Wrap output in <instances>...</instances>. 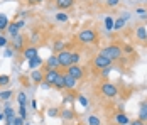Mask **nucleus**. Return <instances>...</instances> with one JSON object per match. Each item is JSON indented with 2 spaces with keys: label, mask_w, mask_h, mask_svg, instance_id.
<instances>
[{
  "label": "nucleus",
  "mask_w": 147,
  "mask_h": 125,
  "mask_svg": "<svg viewBox=\"0 0 147 125\" xmlns=\"http://www.w3.org/2000/svg\"><path fill=\"white\" fill-rule=\"evenodd\" d=\"M68 14H64V12H59V14H56V20L58 22H68Z\"/></svg>",
  "instance_id": "nucleus-28"
},
{
  "label": "nucleus",
  "mask_w": 147,
  "mask_h": 125,
  "mask_svg": "<svg viewBox=\"0 0 147 125\" xmlns=\"http://www.w3.org/2000/svg\"><path fill=\"white\" fill-rule=\"evenodd\" d=\"M139 120L147 122V100L139 105Z\"/></svg>",
  "instance_id": "nucleus-16"
},
{
  "label": "nucleus",
  "mask_w": 147,
  "mask_h": 125,
  "mask_svg": "<svg viewBox=\"0 0 147 125\" xmlns=\"http://www.w3.org/2000/svg\"><path fill=\"white\" fill-rule=\"evenodd\" d=\"M24 44H26V37L22 34H17L14 37V51H22Z\"/></svg>",
  "instance_id": "nucleus-12"
},
{
  "label": "nucleus",
  "mask_w": 147,
  "mask_h": 125,
  "mask_svg": "<svg viewBox=\"0 0 147 125\" xmlns=\"http://www.w3.org/2000/svg\"><path fill=\"white\" fill-rule=\"evenodd\" d=\"M144 125H147V124H146V122H144Z\"/></svg>",
  "instance_id": "nucleus-45"
},
{
  "label": "nucleus",
  "mask_w": 147,
  "mask_h": 125,
  "mask_svg": "<svg viewBox=\"0 0 147 125\" xmlns=\"http://www.w3.org/2000/svg\"><path fill=\"white\" fill-rule=\"evenodd\" d=\"M12 95H14L12 91H0V100H2V101H7V100L12 98Z\"/></svg>",
  "instance_id": "nucleus-27"
},
{
  "label": "nucleus",
  "mask_w": 147,
  "mask_h": 125,
  "mask_svg": "<svg viewBox=\"0 0 147 125\" xmlns=\"http://www.w3.org/2000/svg\"><path fill=\"white\" fill-rule=\"evenodd\" d=\"M112 68H113V66H108V68H103V70H102V74H103V76H108V74H110V71H112Z\"/></svg>",
  "instance_id": "nucleus-36"
},
{
  "label": "nucleus",
  "mask_w": 147,
  "mask_h": 125,
  "mask_svg": "<svg viewBox=\"0 0 147 125\" xmlns=\"http://www.w3.org/2000/svg\"><path fill=\"white\" fill-rule=\"evenodd\" d=\"M123 26H125V19H123V17H120L118 20H115V22H113V30H120Z\"/></svg>",
  "instance_id": "nucleus-23"
},
{
  "label": "nucleus",
  "mask_w": 147,
  "mask_h": 125,
  "mask_svg": "<svg viewBox=\"0 0 147 125\" xmlns=\"http://www.w3.org/2000/svg\"><path fill=\"white\" fill-rule=\"evenodd\" d=\"M42 64H44V61H42V57H41L39 54L36 56V57H32V59H29V61H27V66H29L30 70H37V68H41Z\"/></svg>",
  "instance_id": "nucleus-10"
},
{
  "label": "nucleus",
  "mask_w": 147,
  "mask_h": 125,
  "mask_svg": "<svg viewBox=\"0 0 147 125\" xmlns=\"http://www.w3.org/2000/svg\"><path fill=\"white\" fill-rule=\"evenodd\" d=\"M42 2H46V0H29L30 5H36V3H42Z\"/></svg>",
  "instance_id": "nucleus-43"
},
{
  "label": "nucleus",
  "mask_w": 147,
  "mask_h": 125,
  "mask_svg": "<svg viewBox=\"0 0 147 125\" xmlns=\"http://www.w3.org/2000/svg\"><path fill=\"white\" fill-rule=\"evenodd\" d=\"M129 125H144V122L137 118V120H134V122H130V124H129Z\"/></svg>",
  "instance_id": "nucleus-41"
},
{
  "label": "nucleus",
  "mask_w": 147,
  "mask_h": 125,
  "mask_svg": "<svg viewBox=\"0 0 147 125\" xmlns=\"http://www.w3.org/2000/svg\"><path fill=\"white\" fill-rule=\"evenodd\" d=\"M15 24H17V27H19V29H22L24 26H26V22H24V20H17Z\"/></svg>",
  "instance_id": "nucleus-42"
},
{
  "label": "nucleus",
  "mask_w": 147,
  "mask_h": 125,
  "mask_svg": "<svg viewBox=\"0 0 147 125\" xmlns=\"http://www.w3.org/2000/svg\"><path fill=\"white\" fill-rule=\"evenodd\" d=\"M61 117H63V118H73V117H74V111L71 110V108H66V110L61 111Z\"/></svg>",
  "instance_id": "nucleus-26"
},
{
  "label": "nucleus",
  "mask_w": 147,
  "mask_h": 125,
  "mask_svg": "<svg viewBox=\"0 0 147 125\" xmlns=\"http://www.w3.org/2000/svg\"><path fill=\"white\" fill-rule=\"evenodd\" d=\"M100 93H102L105 98H115L118 95V88L113 83H110V81H105V83L100 86Z\"/></svg>",
  "instance_id": "nucleus-3"
},
{
  "label": "nucleus",
  "mask_w": 147,
  "mask_h": 125,
  "mask_svg": "<svg viewBox=\"0 0 147 125\" xmlns=\"http://www.w3.org/2000/svg\"><path fill=\"white\" fill-rule=\"evenodd\" d=\"M56 90H63L64 88V74L63 73H59V76L56 78V81H54V84H53Z\"/></svg>",
  "instance_id": "nucleus-18"
},
{
  "label": "nucleus",
  "mask_w": 147,
  "mask_h": 125,
  "mask_svg": "<svg viewBox=\"0 0 147 125\" xmlns=\"http://www.w3.org/2000/svg\"><path fill=\"white\" fill-rule=\"evenodd\" d=\"M9 81H10V78H9L7 74H2V76H0V86H7Z\"/></svg>",
  "instance_id": "nucleus-30"
},
{
  "label": "nucleus",
  "mask_w": 147,
  "mask_h": 125,
  "mask_svg": "<svg viewBox=\"0 0 147 125\" xmlns=\"http://www.w3.org/2000/svg\"><path fill=\"white\" fill-rule=\"evenodd\" d=\"M74 5V0H56V7L59 10H68Z\"/></svg>",
  "instance_id": "nucleus-15"
},
{
  "label": "nucleus",
  "mask_w": 147,
  "mask_h": 125,
  "mask_svg": "<svg viewBox=\"0 0 147 125\" xmlns=\"http://www.w3.org/2000/svg\"><path fill=\"white\" fill-rule=\"evenodd\" d=\"M113 122H115V125H129L130 124V118L123 111H118L117 115L113 117Z\"/></svg>",
  "instance_id": "nucleus-9"
},
{
  "label": "nucleus",
  "mask_w": 147,
  "mask_h": 125,
  "mask_svg": "<svg viewBox=\"0 0 147 125\" xmlns=\"http://www.w3.org/2000/svg\"><path fill=\"white\" fill-rule=\"evenodd\" d=\"M100 54L110 57L112 61H117V59H120V57H122V54H123V49H122L120 46H117V44H108V46H105V47L102 49V53H100Z\"/></svg>",
  "instance_id": "nucleus-2"
},
{
  "label": "nucleus",
  "mask_w": 147,
  "mask_h": 125,
  "mask_svg": "<svg viewBox=\"0 0 147 125\" xmlns=\"http://www.w3.org/2000/svg\"><path fill=\"white\" fill-rule=\"evenodd\" d=\"M112 59L110 57H107V56L103 54H98L95 56V59H93V68L95 70H103V68H108V66H112Z\"/></svg>",
  "instance_id": "nucleus-4"
},
{
  "label": "nucleus",
  "mask_w": 147,
  "mask_h": 125,
  "mask_svg": "<svg viewBox=\"0 0 147 125\" xmlns=\"http://www.w3.org/2000/svg\"><path fill=\"white\" fill-rule=\"evenodd\" d=\"M120 0H107V7H117Z\"/></svg>",
  "instance_id": "nucleus-34"
},
{
  "label": "nucleus",
  "mask_w": 147,
  "mask_h": 125,
  "mask_svg": "<svg viewBox=\"0 0 147 125\" xmlns=\"http://www.w3.org/2000/svg\"><path fill=\"white\" fill-rule=\"evenodd\" d=\"M78 41L81 44H96L98 42V32L95 29H83L78 32Z\"/></svg>",
  "instance_id": "nucleus-1"
},
{
  "label": "nucleus",
  "mask_w": 147,
  "mask_h": 125,
  "mask_svg": "<svg viewBox=\"0 0 147 125\" xmlns=\"http://www.w3.org/2000/svg\"><path fill=\"white\" fill-rule=\"evenodd\" d=\"M3 113H5V120H7V118H14V117H15L14 108H12V107H9V105L3 108Z\"/></svg>",
  "instance_id": "nucleus-22"
},
{
  "label": "nucleus",
  "mask_w": 147,
  "mask_h": 125,
  "mask_svg": "<svg viewBox=\"0 0 147 125\" xmlns=\"http://www.w3.org/2000/svg\"><path fill=\"white\" fill-rule=\"evenodd\" d=\"M135 37H137L139 41H147V29L146 27H137Z\"/></svg>",
  "instance_id": "nucleus-17"
},
{
  "label": "nucleus",
  "mask_w": 147,
  "mask_h": 125,
  "mask_svg": "<svg viewBox=\"0 0 147 125\" xmlns=\"http://www.w3.org/2000/svg\"><path fill=\"white\" fill-rule=\"evenodd\" d=\"M17 101H19V105H26V101H27V95H26L24 91L17 93Z\"/></svg>",
  "instance_id": "nucleus-24"
},
{
  "label": "nucleus",
  "mask_w": 147,
  "mask_h": 125,
  "mask_svg": "<svg viewBox=\"0 0 147 125\" xmlns=\"http://www.w3.org/2000/svg\"><path fill=\"white\" fill-rule=\"evenodd\" d=\"M76 84H78V80L73 78V76H69V74L66 73V74H64V88H68V90H74Z\"/></svg>",
  "instance_id": "nucleus-14"
},
{
  "label": "nucleus",
  "mask_w": 147,
  "mask_h": 125,
  "mask_svg": "<svg viewBox=\"0 0 147 125\" xmlns=\"http://www.w3.org/2000/svg\"><path fill=\"white\" fill-rule=\"evenodd\" d=\"M59 73L61 71L59 70H47V71H44V83H47V84H54V81H56V78L59 76Z\"/></svg>",
  "instance_id": "nucleus-8"
},
{
  "label": "nucleus",
  "mask_w": 147,
  "mask_h": 125,
  "mask_svg": "<svg viewBox=\"0 0 147 125\" xmlns=\"http://www.w3.org/2000/svg\"><path fill=\"white\" fill-rule=\"evenodd\" d=\"M5 57H12V56H14V49H10V47H9V49H7V51H5Z\"/></svg>",
  "instance_id": "nucleus-40"
},
{
  "label": "nucleus",
  "mask_w": 147,
  "mask_h": 125,
  "mask_svg": "<svg viewBox=\"0 0 147 125\" xmlns=\"http://www.w3.org/2000/svg\"><path fill=\"white\" fill-rule=\"evenodd\" d=\"M5 46H7V37L0 36V47H5Z\"/></svg>",
  "instance_id": "nucleus-38"
},
{
  "label": "nucleus",
  "mask_w": 147,
  "mask_h": 125,
  "mask_svg": "<svg viewBox=\"0 0 147 125\" xmlns=\"http://www.w3.org/2000/svg\"><path fill=\"white\" fill-rule=\"evenodd\" d=\"M76 100H78V101H80V103H81L83 107H86V105H88V100L83 97V95H78V97H76Z\"/></svg>",
  "instance_id": "nucleus-33"
},
{
  "label": "nucleus",
  "mask_w": 147,
  "mask_h": 125,
  "mask_svg": "<svg viewBox=\"0 0 147 125\" xmlns=\"http://www.w3.org/2000/svg\"><path fill=\"white\" fill-rule=\"evenodd\" d=\"M7 30H9V34H10L12 37H15V36L19 34V27H17V24H15V22L9 24V26H7Z\"/></svg>",
  "instance_id": "nucleus-19"
},
{
  "label": "nucleus",
  "mask_w": 147,
  "mask_h": 125,
  "mask_svg": "<svg viewBox=\"0 0 147 125\" xmlns=\"http://www.w3.org/2000/svg\"><path fill=\"white\" fill-rule=\"evenodd\" d=\"M56 56H58V61H59V68H68V66H71V51L63 49V51H59Z\"/></svg>",
  "instance_id": "nucleus-5"
},
{
  "label": "nucleus",
  "mask_w": 147,
  "mask_h": 125,
  "mask_svg": "<svg viewBox=\"0 0 147 125\" xmlns=\"http://www.w3.org/2000/svg\"><path fill=\"white\" fill-rule=\"evenodd\" d=\"M0 120H3V122H5V113H3V108L0 110Z\"/></svg>",
  "instance_id": "nucleus-44"
},
{
  "label": "nucleus",
  "mask_w": 147,
  "mask_h": 125,
  "mask_svg": "<svg viewBox=\"0 0 147 125\" xmlns=\"http://www.w3.org/2000/svg\"><path fill=\"white\" fill-rule=\"evenodd\" d=\"M80 63V53H71V64H78Z\"/></svg>",
  "instance_id": "nucleus-31"
},
{
  "label": "nucleus",
  "mask_w": 147,
  "mask_h": 125,
  "mask_svg": "<svg viewBox=\"0 0 147 125\" xmlns=\"http://www.w3.org/2000/svg\"><path fill=\"white\" fill-rule=\"evenodd\" d=\"M113 22H115V20H113L110 15H108V17H105V29H107L108 32H112V30H113Z\"/></svg>",
  "instance_id": "nucleus-21"
},
{
  "label": "nucleus",
  "mask_w": 147,
  "mask_h": 125,
  "mask_svg": "<svg viewBox=\"0 0 147 125\" xmlns=\"http://www.w3.org/2000/svg\"><path fill=\"white\" fill-rule=\"evenodd\" d=\"M63 46H64V44H63V41H56V42H54V51H56V53L63 51Z\"/></svg>",
  "instance_id": "nucleus-32"
},
{
  "label": "nucleus",
  "mask_w": 147,
  "mask_h": 125,
  "mask_svg": "<svg viewBox=\"0 0 147 125\" xmlns=\"http://www.w3.org/2000/svg\"><path fill=\"white\" fill-rule=\"evenodd\" d=\"M88 125H102V122H100V118H98L96 115H90L88 117Z\"/></svg>",
  "instance_id": "nucleus-25"
},
{
  "label": "nucleus",
  "mask_w": 147,
  "mask_h": 125,
  "mask_svg": "<svg viewBox=\"0 0 147 125\" xmlns=\"http://www.w3.org/2000/svg\"><path fill=\"white\" fill-rule=\"evenodd\" d=\"M19 117H22L24 120H27V110H26V105H20V107H19Z\"/></svg>",
  "instance_id": "nucleus-29"
},
{
  "label": "nucleus",
  "mask_w": 147,
  "mask_h": 125,
  "mask_svg": "<svg viewBox=\"0 0 147 125\" xmlns=\"http://www.w3.org/2000/svg\"><path fill=\"white\" fill-rule=\"evenodd\" d=\"M66 70H68V74H69V76H73V78H76L78 81L85 78V70H83L80 64H71V66H68Z\"/></svg>",
  "instance_id": "nucleus-6"
},
{
  "label": "nucleus",
  "mask_w": 147,
  "mask_h": 125,
  "mask_svg": "<svg viewBox=\"0 0 147 125\" xmlns=\"http://www.w3.org/2000/svg\"><path fill=\"white\" fill-rule=\"evenodd\" d=\"M123 53H125V54H132L134 53L132 46H125V47H123Z\"/></svg>",
  "instance_id": "nucleus-37"
},
{
  "label": "nucleus",
  "mask_w": 147,
  "mask_h": 125,
  "mask_svg": "<svg viewBox=\"0 0 147 125\" xmlns=\"http://www.w3.org/2000/svg\"><path fill=\"white\" fill-rule=\"evenodd\" d=\"M47 115H49V117H58L59 110H58V108H51V110L47 111Z\"/></svg>",
  "instance_id": "nucleus-35"
},
{
  "label": "nucleus",
  "mask_w": 147,
  "mask_h": 125,
  "mask_svg": "<svg viewBox=\"0 0 147 125\" xmlns=\"http://www.w3.org/2000/svg\"><path fill=\"white\" fill-rule=\"evenodd\" d=\"M135 14H139L140 17H142V15L147 14V10H146V9H135Z\"/></svg>",
  "instance_id": "nucleus-39"
},
{
  "label": "nucleus",
  "mask_w": 147,
  "mask_h": 125,
  "mask_svg": "<svg viewBox=\"0 0 147 125\" xmlns=\"http://www.w3.org/2000/svg\"><path fill=\"white\" fill-rule=\"evenodd\" d=\"M22 54H24V59H32V57H36L37 56V47L36 46H30V47H24L22 49Z\"/></svg>",
  "instance_id": "nucleus-13"
},
{
  "label": "nucleus",
  "mask_w": 147,
  "mask_h": 125,
  "mask_svg": "<svg viewBox=\"0 0 147 125\" xmlns=\"http://www.w3.org/2000/svg\"><path fill=\"white\" fill-rule=\"evenodd\" d=\"M47 70H59V61H58V56L56 54H51L44 63V71Z\"/></svg>",
  "instance_id": "nucleus-7"
},
{
  "label": "nucleus",
  "mask_w": 147,
  "mask_h": 125,
  "mask_svg": "<svg viewBox=\"0 0 147 125\" xmlns=\"http://www.w3.org/2000/svg\"><path fill=\"white\" fill-rule=\"evenodd\" d=\"M30 80H32L34 83L41 84L42 81H44V71H41V70H32V73H30Z\"/></svg>",
  "instance_id": "nucleus-11"
},
{
  "label": "nucleus",
  "mask_w": 147,
  "mask_h": 125,
  "mask_svg": "<svg viewBox=\"0 0 147 125\" xmlns=\"http://www.w3.org/2000/svg\"><path fill=\"white\" fill-rule=\"evenodd\" d=\"M9 26V17L5 14H0V30H5Z\"/></svg>",
  "instance_id": "nucleus-20"
}]
</instances>
